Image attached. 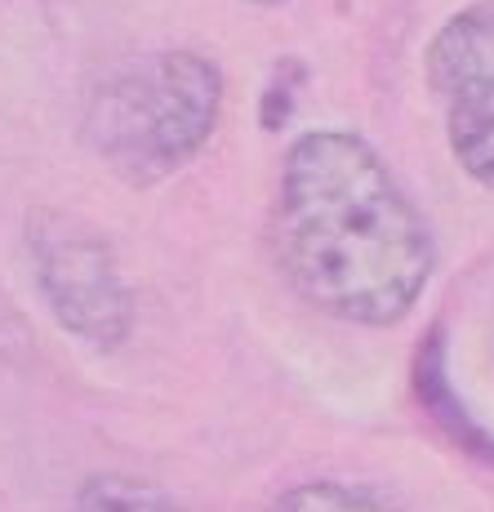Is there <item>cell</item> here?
Returning <instances> with one entry per match:
<instances>
[{"label":"cell","instance_id":"obj_1","mask_svg":"<svg viewBox=\"0 0 494 512\" xmlns=\"http://www.w3.org/2000/svg\"><path fill=\"white\" fill-rule=\"evenodd\" d=\"M272 241L290 290L348 326H397L437 272L428 219L348 130H312L285 152Z\"/></svg>","mask_w":494,"mask_h":512},{"label":"cell","instance_id":"obj_2","mask_svg":"<svg viewBox=\"0 0 494 512\" xmlns=\"http://www.w3.org/2000/svg\"><path fill=\"white\" fill-rule=\"evenodd\" d=\"M223 112V72L196 49H156L107 67L85 98V139L107 170L147 187L183 170Z\"/></svg>","mask_w":494,"mask_h":512},{"label":"cell","instance_id":"obj_3","mask_svg":"<svg viewBox=\"0 0 494 512\" xmlns=\"http://www.w3.org/2000/svg\"><path fill=\"white\" fill-rule=\"evenodd\" d=\"M23 241L36 290L58 326L98 352L121 348L134 330V294L94 223L67 210H32Z\"/></svg>","mask_w":494,"mask_h":512},{"label":"cell","instance_id":"obj_4","mask_svg":"<svg viewBox=\"0 0 494 512\" xmlns=\"http://www.w3.org/2000/svg\"><path fill=\"white\" fill-rule=\"evenodd\" d=\"M428 85L459 170L494 192V0H472L437 27L428 41Z\"/></svg>","mask_w":494,"mask_h":512},{"label":"cell","instance_id":"obj_5","mask_svg":"<svg viewBox=\"0 0 494 512\" xmlns=\"http://www.w3.org/2000/svg\"><path fill=\"white\" fill-rule=\"evenodd\" d=\"M414 388H419L423 410H428V415L437 419L441 428H446L450 437H454V446H463L472 459H481V464H494V441L477 428V423L468 419L463 401L450 392V379H446V339H441V330H432V334H428V343L419 348V366H414Z\"/></svg>","mask_w":494,"mask_h":512},{"label":"cell","instance_id":"obj_6","mask_svg":"<svg viewBox=\"0 0 494 512\" xmlns=\"http://www.w3.org/2000/svg\"><path fill=\"white\" fill-rule=\"evenodd\" d=\"M72 512H183L170 490L130 472H98L72 499Z\"/></svg>","mask_w":494,"mask_h":512},{"label":"cell","instance_id":"obj_7","mask_svg":"<svg viewBox=\"0 0 494 512\" xmlns=\"http://www.w3.org/2000/svg\"><path fill=\"white\" fill-rule=\"evenodd\" d=\"M268 512H397L379 490L348 486V481H308L285 490Z\"/></svg>","mask_w":494,"mask_h":512},{"label":"cell","instance_id":"obj_8","mask_svg":"<svg viewBox=\"0 0 494 512\" xmlns=\"http://www.w3.org/2000/svg\"><path fill=\"white\" fill-rule=\"evenodd\" d=\"M250 5H285V0H250Z\"/></svg>","mask_w":494,"mask_h":512}]
</instances>
